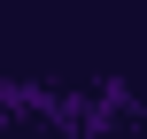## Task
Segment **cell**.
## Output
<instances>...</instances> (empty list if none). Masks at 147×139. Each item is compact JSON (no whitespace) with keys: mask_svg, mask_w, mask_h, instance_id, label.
<instances>
[{"mask_svg":"<svg viewBox=\"0 0 147 139\" xmlns=\"http://www.w3.org/2000/svg\"><path fill=\"white\" fill-rule=\"evenodd\" d=\"M140 124V93L124 85H85V93H62V85H39V77H16L0 85V132H47V139H109Z\"/></svg>","mask_w":147,"mask_h":139,"instance_id":"1","label":"cell"}]
</instances>
